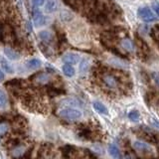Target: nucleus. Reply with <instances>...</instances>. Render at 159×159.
<instances>
[{
	"mask_svg": "<svg viewBox=\"0 0 159 159\" xmlns=\"http://www.w3.org/2000/svg\"><path fill=\"white\" fill-rule=\"evenodd\" d=\"M59 116H62L64 118L70 119V120H76L82 117V112L79 111V109H75V108H64L62 111H60Z\"/></svg>",
	"mask_w": 159,
	"mask_h": 159,
	"instance_id": "f257e3e1",
	"label": "nucleus"
},
{
	"mask_svg": "<svg viewBox=\"0 0 159 159\" xmlns=\"http://www.w3.org/2000/svg\"><path fill=\"white\" fill-rule=\"evenodd\" d=\"M137 15H138V17L142 20V21L147 22V23L153 22V21H155V20H156V16L151 11V9L148 8V7L139 8L138 11H137Z\"/></svg>",
	"mask_w": 159,
	"mask_h": 159,
	"instance_id": "f03ea898",
	"label": "nucleus"
},
{
	"mask_svg": "<svg viewBox=\"0 0 159 159\" xmlns=\"http://www.w3.org/2000/svg\"><path fill=\"white\" fill-rule=\"evenodd\" d=\"M13 40V31L7 25H2L0 26V41L2 42H9Z\"/></svg>",
	"mask_w": 159,
	"mask_h": 159,
	"instance_id": "7ed1b4c3",
	"label": "nucleus"
},
{
	"mask_svg": "<svg viewBox=\"0 0 159 159\" xmlns=\"http://www.w3.org/2000/svg\"><path fill=\"white\" fill-rule=\"evenodd\" d=\"M62 153H63V156L65 158H68V159H75L76 157H78V149L75 147V146H71V145H67V146H64L62 148Z\"/></svg>",
	"mask_w": 159,
	"mask_h": 159,
	"instance_id": "20e7f679",
	"label": "nucleus"
},
{
	"mask_svg": "<svg viewBox=\"0 0 159 159\" xmlns=\"http://www.w3.org/2000/svg\"><path fill=\"white\" fill-rule=\"evenodd\" d=\"M102 82L109 89H116L118 86V81L116 80V78L109 74L104 75L102 77Z\"/></svg>",
	"mask_w": 159,
	"mask_h": 159,
	"instance_id": "39448f33",
	"label": "nucleus"
},
{
	"mask_svg": "<svg viewBox=\"0 0 159 159\" xmlns=\"http://www.w3.org/2000/svg\"><path fill=\"white\" fill-rule=\"evenodd\" d=\"M33 22L36 27H42L43 25L46 23V17H45L38 9H36L33 15Z\"/></svg>",
	"mask_w": 159,
	"mask_h": 159,
	"instance_id": "423d86ee",
	"label": "nucleus"
},
{
	"mask_svg": "<svg viewBox=\"0 0 159 159\" xmlns=\"http://www.w3.org/2000/svg\"><path fill=\"white\" fill-rule=\"evenodd\" d=\"M80 61V56L75 53H67L63 56V62L69 65H75Z\"/></svg>",
	"mask_w": 159,
	"mask_h": 159,
	"instance_id": "0eeeda50",
	"label": "nucleus"
},
{
	"mask_svg": "<svg viewBox=\"0 0 159 159\" xmlns=\"http://www.w3.org/2000/svg\"><path fill=\"white\" fill-rule=\"evenodd\" d=\"M59 8V0H47L45 4V12L54 13Z\"/></svg>",
	"mask_w": 159,
	"mask_h": 159,
	"instance_id": "6e6552de",
	"label": "nucleus"
},
{
	"mask_svg": "<svg viewBox=\"0 0 159 159\" xmlns=\"http://www.w3.org/2000/svg\"><path fill=\"white\" fill-rule=\"evenodd\" d=\"M133 148L135 150L139 151V152H143V153H146V152H151V147L149 144L145 143V142H142V141H135L133 142Z\"/></svg>",
	"mask_w": 159,
	"mask_h": 159,
	"instance_id": "1a4fd4ad",
	"label": "nucleus"
},
{
	"mask_svg": "<svg viewBox=\"0 0 159 159\" xmlns=\"http://www.w3.org/2000/svg\"><path fill=\"white\" fill-rule=\"evenodd\" d=\"M27 151V148L26 146L24 145H17L12 148V151H11V155L15 158H19L24 155V153Z\"/></svg>",
	"mask_w": 159,
	"mask_h": 159,
	"instance_id": "9d476101",
	"label": "nucleus"
},
{
	"mask_svg": "<svg viewBox=\"0 0 159 159\" xmlns=\"http://www.w3.org/2000/svg\"><path fill=\"white\" fill-rule=\"evenodd\" d=\"M4 54L9 60H12V61H16V60H18L20 58V55L15 51V50L10 49V48H5Z\"/></svg>",
	"mask_w": 159,
	"mask_h": 159,
	"instance_id": "9b49d317",
	"label": "nucleus"
},
{
	"mask_svg": "<svg viewBox=\"0 0 159 159\" xmlns=\"http://www.w3.org/2000/svg\"><path fill=\"white\" fill-rule=\"evenodd\" d=\"M120 45H121V47L127 52H133L134 51V44L130 39H127V38L123 39L120 43Z\"/></svg>",
	"mask_w": 159,
	"mask_h": 159,
	"instance_id": "f8f14e48",
	"label": "nucleus"
},
{
	"mask_svg": "<svg viewBox=\"0 0 159 159\" xmlns=\"http://www.w3.org/2000/svg\"><path fill=\"white\" fill-rule=\"evenodd\" d=\"M93 108L96 109V111H97L98 113H101V114H107V113H108V111H107V107L104 106L103 103H102V102H94L93 103Z\"/></svg>",
	"mask_w": 159,
	"mask_h": 159,
	"instance_id": "ddd939ff",
	"label": "nucleus"
},
{
	"mask_svg": "<svg viewBox=\"0 0 159 159\" xmlns=\"http://www.w3.org/2000/svg\"><path fill=\"white\" fill-rule=\"evenodd\" d=\"M62 70H63V73H64L65 76L69 77V78L74 77L75 73H76V72H75L74 67L72 66V65H69V64H65L63 66V68H62Z\"/></svg>",
	"mask_w": 159,
	"mask_h": 159,
	"instance_id": "4468645a",
	"label": "nucleus"
},
{
	"mask_svg": "<svg viewBox=\"0 0 159 159\" xmlns=\"http://www.w3.org/2000/svg\"><path fill=\"white\" fill-rule=\"evenodd\" d=\"M41 65H42V63L39 59H31V60H29V61H27V63H26L27 68L31 69V70L39 69L41 67Z\"/></svg>",
	"mask_w": 159,
	"mask_h": 159,
	"instance_id": "2eb2a0df",
	"label": "nucleus"
},
{
	"mask_svg": "<svg viewBox=\"0 0 159 159\" xmlns=\"http://www.w3.org/2000/svg\"><path fill=\"white\" fill-rule=\"evenodd\" d=\"M39 38L45 43H50L52 41V33L49 31H41L39 33Z\"/></svg>",
	"mask_w": 159,
	"mask_h": 159,
	"instance_id": "dca6fc26",
	"label": "nucleus"
},
{
	"mask_svg": "<svg viewBox=\"0 0 159 159\" xmlns=\"http://www.w3.org/2000/svg\"><path fill=\"white\" fill-rule=\"evenodd\" d=\"M0 65H1V68L4 70L5 73H7V74H13L14 73L13 67L6 61V60L1 59V61H0Z\"/></svg>",
	"mask_w": 159,
	"mask_h": 159,
	"instance_id": "f3484780",
	"label": "nucleus"
},
{
	"mask_svg": "<svg viewBox=\"0 0 159 159\" xmlns=\"http://www.w3.org/2000/svg\"><path fill=\"white\" fill-rule=\"evenodd\" d=\"M89 68V61L88 59H83L81 64H80V72L82 74L87 73Z\"/></svg>",
	"mask_w": 159,
	"mask_h": 159,
	"instance_id": "a211bd4d",
	"label": "nucleus"
},
{
	"mask_svg": "<svg viewBox=\"0 0 159 159\" xmlns=\"http://www.w3.org/2000/svg\"><path fill=\"white\" fill-rule=\"evenodd\" d=\"M108 152L113 158H118L119 157V150H118V148L114 145V144H111V145L108 146Z\"/></svg>",
	"mask_w": 159,
	"mask_h": 159,
	"instance_id": "6ab92c4d",
	"label": "nucleus"
},
{
	"mask_svg": "<svg viewBox=\"0 0 159 159\" xmlns=\"http://www.w3.org/2000/svg\"><path fill=\"white\" fill-rule=\"evenodd\" d=\"M139 116H140V114H139V112L137 111H131L130 112L128 113V118L133 122L138 121Z\"/></svg>",
	"mask_w": 159,
	"mask_h": 159,
	"instance_id": "aec40b11",
	"label": "nucleus"
},
{
	"mask_svg": "<svg viewBox=\"0 0 159 159\" xmlns=\"http://www.w3.org/2000/svg\"><path fill=\"white\" fill-rule=\"evenodd\" d=\"M9 130V124L7 122H0V135L5 134Z\"/></svg>",
	"mask_w": 159,
	"mask_h": 159,
	"instance_id": "412c9836",
	"label": "nucleus"
},
{
	"mask_svg": "<svg viewBox=\"0 0 159 159\" xmlns=\"http://www.w3.org/2000/svg\"><path fill=\"white\" fill-rule=\"evenodd\" d=\"M63 104H65V106H71V107H77L79 106V102L76 101V99H73V98H69V99H66Z\"/></svg>",
	"mask_w": 159,
	"mask_h": 159,
	"instance_id": "4be33fe9",
	"label": "nucleus"
},
{
	"mask_svg": "<svg viewBox=\"0 0 159 159\" xmlns=\"http://www.w3.org/2000/svg\"><path fill=\"white\" fill-rule=\"evenodd\" d=\"M37 81L39 83H46L49 81V77L47 76V75H45V74H41L40 76L37 78Z\"/></svg>",
	"mask_w": 159,
	"mask_h": 159,
	"instance_id": "5701e85b",
	"label": "nucleus"
},
{
	"mask_svg": "<svg viewBox=\"0 0 159 159\" xmlns=\"http://www.w3.org/2000/svg\"><path fill=\"white\" fill-rule=\"evenodd\" d=\"M45 3V0H32V5L34 8H38Z\"/></svg>",
	"mask_w": 159,
	"mask_h": 159,
	"instance_id": "b1692460",
	"label": "nucleus"
},
{
	"mask_svg": "<svg viewBox=\"0 0 159 159\" xmlns=\"http://www.w3.org/2000/svg\"><path fill=\"white\" fill-rule=\"evenodd\" d=\"M151 8L154 11V13H155L157 16H159V2H156V1L153 2L151 4Z\"/></svg>",
	"mask_w": 159,
	"mask_h": 159,
	"instance_id": "393cba45",
	"label": "nucleus"
},
{
	"mask_svg": "<svg viewBox=\"0 0 159 159\" xmlns=\"http://www.w3.org/2000/svg\"><path fill=\"white\" fill-rule=\"evenodd\" d=\"M152 79H153V81H154V83H155L156 86L159 88V73L153 72L152 73Z\"/></svg>",
	"mask_w": 159,
	"mask_h": 159,
	"instance_id": "a878e982",
	"label": "nucleus"
},
{
	"mask_svg": "<svg viewBox=\"0 0 159 159\" xmlns=\"http://www.w3.org/2000/svg\"><path fill=\"white\" fill-rule=\"evenodd\" d=\"M0 101L3 102L5 104H6V102H7V97H6V94H5V93L2 91V89H0Z\"/></svg>",
	"mask_w": 159,
	"mask_h": 159,
	"instance_id": "bb28decb",
	"label": "nucleus"
},
{
	"mask_svg": "<svg viewBox=\"0 0 159 159\" xmlns=\"http://www.w3.org/2000/svg\"><path fill=\"white\" fill-rule=\"evenodd\" d=\"M123 159H135V158H134L133 154H131V153H126L125 155L123 156Z\"/></svg>",
	"mask_w": 159,
	"mask_h": 159,
	"instance_id": "cd10ccee",
	"label": "nucleus"
},
{
	"mask_svg": "<svg viewBox=\"0 0 159 159\" xmlns=\"http://www.w3.org/2000/svg\"><path fill=\"white\" fill-rule=\"evenodd\" d=\"M4 80V73L0 70V82H2Z\"/></svg>",
	"mask_w": 159,
	"mask_h": 159,
	"instance_id": "c85d7f7f",
	"label": "nucleus"
},
{
	"mask_svg": "<svg viewBox=\"0 0 159 159\" xmlns=\"http://www.w3.org/2000/svg\"><path fill=\"white\" fill-rule=\"evenodd\" d=\"M5 106V103L3 102H1V101H0V107H3Z\"/></svg>",
	"mask_w": 159,
	"mask_h": 159,
	"instance_id": "c756f323",
	"label": "nucleus"
}]
</instances>
